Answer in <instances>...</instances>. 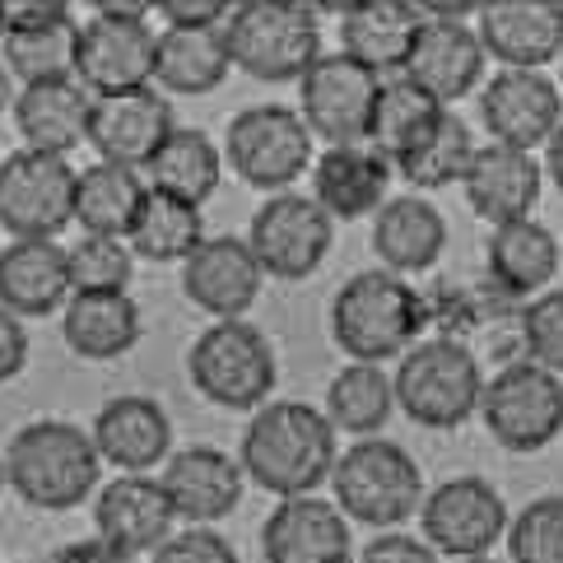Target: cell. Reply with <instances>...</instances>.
I'll use <instances>...</instances> for the list:
<instances>
[{
    "instance_id": "obj_12",
    "label": "cell",
    "mask_w": 563,
    "mask_h": 563,
    "mask_svg": "<svg viewBox=\"0 0 563 563\" xmlns=\"http://www.w3.org/2000/svg\"><path fill=\"white\" fill-rule=\"evenodd\" d=\"M424 312H429V331L433 340H452V345L471 350H494L503 364H512V350H521V312L527 303L512 294H503L494 279H438L424 294Z\"/></svg>"
},
{
    "instance_id": "obj_9",
    "label": "cell",
    "mask_w": 563,
    "mask_h": 563,
    "mask_svg": "<svg viewBox=\"0 0 563 563\" xmlns=\"http://www.w3.org/2000/svg\"><path fill=\"white\" fill-rule=\"evenodd\" d=\"M224 164L243 177L247 187L266 191V196L294 191L298 177L312 173V164H317L312 131L303 117H298V108H285V103L243 108L229 122Z\"/></svg>"
},
{
    "instance_id": "obj_28",
    "label": "cell",
    "mask_w": 563,
    "mask_h": 563,
    "mask_svg": "<svg viewBox=\"0 0 563 563\" xmlns=\"http://www.w3.org/2000/svg\"><path fill=\"white\" fill-rule=\"evenodd\" d=\"M475 33L503 70H545L563 56V5H479Z\"/></svg>"
},
{
    "instance_id": "obj_46",
    "label": "cell",
    "mask_w": 563,
    "mask_h": 563,
    "mask_svg": "<svg viewBox=\"0 0 563 563\" xmlns=\"http://www.w3.org/2000/svg\"><path fill=\"white\" fill-rule=\"evenodd\" d=\"M154 10L164 19V29H224L233 14L224 0H164Z\"/></svg>"
},
{
    "instance_id": "obj_3",
    "label": "cell",
    "mask_w": 563,
    "mask_h": 563,
    "mask_svg": "<svg viewBox=\"0 0 563 563\" xmlns=\"http://www.w3.org/2000/svg\"><path fill=\"white\" fill-rule=\"evenodd\" d=\"M103 456L93 448V433L70 419H33L5 448V479L10 489L43 512H70L89 494H98Z\"/></svg>"
},
{
    "instance_id": "obj_43",
    "label": "cell",
    "mask_w": 563,
    "mask_h": 563,
    "mask_svg": "<svg viewBox=\"0 0 563 563\" xmlns=\"http://www.w3.org/2000/svg\"><path fill=\"white\" fill-rule=\"evenodd\" d=\"M521 358L563 377V289H550L521 312Z\"/></svg>"
},
{
    "instance_id": "obj_14",
    "label": "cell",
    "mask_w": 563,
    "mask_h": 563,
    "mask_svg": "<svg viewBox=\"0 0 563 563\" xmlns=\"http://www.w3.org/2000/svg\"><path fill=\"white\" fill-rule=\"evenodd\" d=\"M382 79L350 62L345 52H321V62L298 79V117L308 122L312 140H327V150L368 145L373 108Z\"/></svg>"
},
{
    "instance_id": "obj_31",
    "label": "cell",
    "mask_w": 563,
    "mask_h": 563,
    "mask_svg": "<svg viewBox=\"0 0 563 563\" xmlns=\"http://www.w3.org/2000/svg\"><path fill=\"white\" fill-rule=\"evenodd\" d=\"M140 303L131 294H75L62 312V335L70 354L89 364H112L140 345Z\"/></svg>"
},
{
    "instance_id": "obj_44",
    "label": "cell",
    "mask_w": 563,
    "mask_h": 563,
    "mask_svg": "<svg viewBox=\"0 0 563 563\" xmlns=\"http://www.w3.org/2000/svg\"><path fill=\"white\" fill-rule=\"evenodd\" d=\"M150 563H238V550L210 527H187V531H173L150 554Z\"/></svg>"
},
{
    "instance_id": "obj_4",
    "label": "cell",
    "mask_w": 563,
    "mask_h": 563,
    "mask_svg": "<svg viewBox=\"0 0 563 563\" xmlns=\"http://www.w3.org/2000/svg\"><path fill=\"white\" fill-rule=\"evenodd\" d=\"M331 494L335 508L358 527L396 531L400 521H410L424 508V471L415 466V456L391 438H358L354 448L340 452L331 471Z\"/></svg>"
},
{
    "instance_id": "obj_24",
    "label": "cell",
    "mask_w": 563,
    "mask_h": 563,
    "mask_svg": "<svg viewBox=\"0 0 563 563\" xmlns=\"http://www.w3.org/2000/svg\"><path fill=\"white\" fill-rule=\"evenodd\" d=\"M540 187H545V168H540V158L521 154V150H508V145H494V140L485 150H475L471 173H466V183H461L471 210L494 229L517 224V219H536Z\"/></svg>"
},
{
    "instance_id": "obj_7",
    "label": "cell",
    "mask_w": 563,
    "mask_h": 563,
    "mask_svg": "<svg viewBox=\"0 0 563 563\" xmlns=\"http://www.w3.org/2000/svg\"><path fill=\"white\" fill-rule=\"evenodd\" d=\"M485 364L452 345V340H419V345L400 358L391 377L396 406L406 410L415 424L424 429H461L471 415H479V396H485Z\"/></svg>"
},
{
    "instance_id": "obj_34",
    "label": "cell",
    "mask_w": 563,
    "mask_h": 563,
    "mask_svg": "<svg viewBox=\"0 0 563 563\" xmlns=\"http://www.w3.org/2000/svg\"><path fill=\"white\" fill-rule=\"evenodd\" d=\"M448 108L438 103L433 93H424L415 79L396 75V79H382V93H377V108H373V131H368V145L387 158V164H406V158L424 145V140L442 126Z\"/></svg>"
},
{
    "instance_id": "obj_52",
    "label": "cell",
    "mask_w": 563,
    "mask_h": 563,
    "mask_svg": "<svg viewBox=\"0 0 563 563\" xmlns=\"http://www.w3.org/2000/svg\"><path fill=\"white\" fill-rule=\"evenodd\" d=\"M5 485H10V479H5V456H0V494H5Z\"/></svg>"
},
{
    "instance_id": "obj_40",
    "label": "cell",
    "mask_w": 563,
    "mask_h": 563,
    "mask_svg": "<svg viewBox=\"0 0 563 563\" xmlns=\"http://www.w3.org/2000/svg\"><path fill=\"white\" fill-rule=\"evenodd\" d=\"M475 140H471V126L461 117H442V126L419 145L406 164H396V173L406 177L415 191H442V187H456L466 183L471 173V158H475Z\"/></svg>"
},
{
    "instance_id": "obj_48",
    "label": "cell",
    "mask_w": 563,
    "mask_h": 563,
    "mask_svg": "<svg viewBox=\"0 0 563 563\" xmlns=\"http://www.w3.org/2000/svg\"><path fill=\"white\" fill-rule=\"evenodd\" d=\"M29 368V331L14 312L0 308V387Z\"/></svg>"
},
{
    "instance_id": "obj_15",
    "label": "cell",
    "mask_w": 563,
    "mask_h": 563,
    "mask_svg": "<svg viewBox=\"0 0 563 563\" xmlns=\"http://www.w3.org/2000/svg\"><path fill=\"white\" fill-rule=\"evenodd\" d=\"M508 503L485 475H456L442 479L438 489L424 494L419 508V531L438 550V559H485L503 536H508Z\"/></svg>"
},
{
    "instance_id": "obj_53",
    "label": "cell",
    "mask_w": 563,
    "mask_h": 563,
    "mask_svg": "<svg viewBox=\"0 0 563 563\" xmlns=\"http://www.w3.org/2000/svg\"><path fill=\"white\" fill-rule=\"evenodd\" d=\"M461 563H498V559H489V554H485V559H461Z\"/></svg>"
},
{
    "instance_id": "obj_6",
    "label": "cell",
    "mask_w": 563,
    "mask_h": 563,
    "mask_svg": "<svg viewBox=\"0 0 563 563\" xmlns=\"http://www.w3.org/2000/svg\"><path fill=\"white\" fill-rule=\"evenodd\" d=\"M154 5H117L103 0L79 24V52H75V79L93 98L135 93L154 85L158 62V33L150 24Z\"/></svg>"
},
{
    "instance_id": "obj_50",
    "label": "cell",
    "mask_w": 563,
    "mask_h": 563,
    "mask_svg": "<svg viewBox=\"0 0 563 563\" xmlns=\"http://www.w3.org/2000/svg\"><path fill=\"white\" fill-rule=\"evenodd\" d=\"M545 173H550V183L563 191V122H559V131L550 135V145H545Z\"/></svg>"
},
{
    "instance_id": "obj_33",
    "label": "cell",
    "mask_w": 563,
    "mask_h": 563,
    "mask_svg": "<svg viewBox=\"0 0 563 563\" xmlns=\"http://www.w3.org/2000/svg\"><path fill=\"white\" fill-rule=\"evenodd\" d=\"M233 56L224 29H164L158 33V62H154V89L168 93H214L229 79Z\"/></svg>"
},
{
    "instance_id": "obj_1",
    "label": "cell",
    "mask_w": 563,
    "mask_h": 563,
    "mask_svg": "<svg viewBox=\"0 0 563 563\" xmlns=\"http://www.w3.org/2000/svg\"><path fill=\"white\" fill-rule=\"evenodd\" d=\"M243 475L275 498H308L321 485H331V471L340 461L335 424L327 410L308 400H266L243 433Z\"/></svg>"
},
{
    "instance_id": "obj_56",
    "label": "cell",
    "mask_w": 563,
    "mask_h": 563,
    "mask_svg": "<svg viewBox=\"0 0 563 563\" xmlns=\"http://www.w3.org/2000/svg\"><path fill=\"white\" fill-rule=\"evenodd\" d=\"M0 252H5V247H0Z\"/></svg>"
},
{
    "instance_id": "obj_18",
    "label": "cell",
    "mask_w": 563,
    "mask_h": 563,
    "mask_svg": "<svg viewBox=\"0 0 563 563\" xmlns=\"http://www.w3.org/2000/svg\"><path fill=\"white\" fill-rule=\"evenodd\" d=\"M177 131L173 122V103L164 89H135V93H112V98H93L89 112V145L103 164H122V168H150V158L158 145Z\"/></svg>"
},
{
    "instance_id": "obj_32",
    "label": "cell",
    "mask_w": 563,
    "mask_h": 563,
    "mask_svg": "<svg viewBox=\"0 0 563 563\" xmlns=\"http://www.w3.org/2000/svg\"><path fill=\"white\" fill-rule=\"evenodd\" d=\"M485 256H489L485 275L503 294H512V298L527 303L531 294L540 298V289L554 279L559 261H563V247H559V238L540 224V219H517V224H503V229L489 233Z\"/></svg>"
},
{
    "instance_id": "obj_21",
    "label": "cell",
    "mask_w": 563,
    "mask_h": 563,
    "mask_svg": "<svg viewBox=\"0 0 563 563\" xmlns=\"http://www.w3.org/2000/svg\"><path fill=\"white\" fill-rule=\"evenodd\" d=\"M261 279H266V271L252 256L247 238H206L183 261V294L214 321H243L261 294Z\"/></svg>"
},
{
    "instance_id": "obj_36",
    "label": "cell",
    "mask_w": 563,
    "mask_h": 563,
    "mask_svg": "<svg viewBox=\"0 0 563 563\" xmlns=\"http://www.w3.org/2000/svg\"><path fill=\"white\" fill-rule=\"evenodd\" d=\"M150 187L168 191L187 206H206V200L224 183V150L210 140V131L200 126H177L158 154L150 158Z\"/></svg>"
},
{
    "instance_id": "obj_11",
    "label": "cell",
    "mask_w": 563,
    "mask_h": 563,
    "mask_svg": "<svg viewBox=\"0 0 563 563\" xmlns=\"http://www.w3.org/2000/svg\"><path fill=\"white\" fill-rule=\"evenodd\" d=\"M75 183L70 158L14 150L0 164V229L14 233V243H56V233L75 224Z\"/></svg>"
},
{
    "instance_id": "obj_27",
    "label": "cell",
    "mask_w": 563,
    "mask_h": 563,
    "mask_svg": "<svg viewBox=\"0 0 563 563\" xmlns=\"http://www.w3.org/2000/svg\"><path fill=\"white\" fill-rule=\"evenodd\" d=\"M387 187H391V164L373 145L321 150L317 164H312V200L335 219V224L377 214L391 200Z\"/></svg>"
},
{
    "instance_id": "obj_23",
    "label": "cell",
    "mask_w": 563,
    "mask_h": 563,
    "mask_svg": "<svg viewBox=\"0 0 563 563\" xmlns=\"http://www.w3.org/2000/svg\"><path fill=\"white\" fill-rule=\"evenodd\" d=\"M93 448L117 475H150L173 456V419L154 396H112L93 415Z\"/></svg>"
},
{
    "instance_id": "obj_26",
    "label": "cell",
    "mask_w": 563,
    "mask_h": 563,
    "mask_svg": "<svg viewBox=\"0 0 563 563\" xmlns=\"http://www.w3.org/2000/svg\"><path fill=\"white\" fill-rule=\"evenodd\" d=\"M373 256L391 275H419L433 271L448 252V219L429 196H391L373 214Z\"/></svg>"
},
{
    "instance_id": "obj_10",
    "label": "cell",
    "mask_w": 563,
    "mask_h": 563,
    "mask_svg": "<svg viewBox=\"0 0 563 563\" xmlns=\"http://www.w3.org/2000/svg\"><path fill=\"white\" fill-rule=\"evenodd\" d=\"M479 419L503 452H545L563 433V377L531 364V358L498 364V373L485 382V396H479Z\"/></svg>"
},
{
    "instance_id": "obj_13",
    "label": "cell",
    "mask_w": 563,
    "mask_h": 563,
    "mask_svg": "<svg viewBox=\"0 0 563 563\" xmlns=\"http://www.w3.org/2000/svg\"><path fill=\"white\" fill-rule=\"evenodd\" d=\"M335 243V219L303 191L266 196L247 224V247L271 279H308Z\"/></svg>"
},
{
    "instance_id": "obj_45",
    "label": "cell",
    "mask_w": 563,
    "mask_h": 563,
    "mask_svg": "<svg viewBox=\"0 0 563 563\" xmlns=\"http://www.w3.org/2000/svg\"><path fill=\"white\" fill-rule=\"evenodd\" d=\"M358 563H438V550L424 536L410 531H382L373 536L364 550H358Z\"/></svg>"
},
{
    "instance_id": "obj_35",
    "label": "cell",
    "mask_w": 563,
    "mask_h": 563,
    "mask_svg": "<svg viewBox=\"0 0 563 563\" xmlns=\"http://www.w3.org/2000/svg\"><path fill=\"white\" fill-rule=\"evenodd\" d=\"M150 196V183L140 177V168L122 164H89L79 168L75 183V224L93 238H126L140 206Z\"/></svg>"
},
{
    "instance_id": "obj_5",
    "label": "cell",
    "mask_w": 563,
    "mask_h": 563,
    "mask_svg": "<svg viewBox=\"0 0 563 563\" xmlns=\"http://www.w3.org/2000/svg\"><path fill=\"white\" fill-rule=\"evenodd\" d=\"M224 37H229L233 66L252 79H266V85L303 79L321 62L317 10L294 5V0H247V5H233Z\"/></svg>"
},
{
    "instance_id": "obj_17",
    "label": "cell",
    "mask_w": 563,
    "mask_h": 563,
    "mask_svg": "<svg viewBox=\"0 0 563 563\" xmlns=\"http://www.w3.org/2000/svg\"><path fill=\"white\" fill-rule=\"evenodd\" d=\"M479 122L494 135V145L531 154L550 145L563 122V93L545 70H498L479 89Z\"/></svg>"
},
{
    "instance_id": "obj_39",
    "label": "cell",
    "mask_w": 563,
    "mask_h": 563,
    "mask_svg": "<svg viewBox=\"0 0 563 563\" xmlns=\"http://www.w3.org/2000/svg\"><path fill=\"white\" fill-rule=\"evenodd\" d=\"M10 75L24 85H52V79H75V52H79V19H62L47 29H29V33H5L0 37Z\"/></svg>"
},
{
    "instance_id": "obj_16",
    "label": "cell",
    "mask_w": 563,
    "mask_h": 563,
    "mask_svg": "<svg viewBox=\"0 0 563 563\" xmlns=\"http://www.w3.org/2000/svg\"><path fill=\"white\" fill-rule=\"evenodd\" d=\"M424 24L415 33L406 79H415L424 93H433L442 108L466 98L485 79V43L466 14H442L438 5H419Z\"/></svg>"
},
{
    "instance_id": "obj_8",
    "label": "cell",
    "mask_w": 563,
    "mask_h": 563,
    "mask_svg": "<svg viewBox=\"0 0 563 563\" xmlns=\"http://www.w3.org/2000/svg\"><path fill=\"white\" fill-rule=\"evenodd\" d=\"M191 387L219 410H261L275 387V350L252 321H214L187 354Z\"/></svg>"
},
{
    "instance_id": "obj_37",
    "label": "cell",
    "mask_w": 563,
    "mask_h": 563,
    "mask_svg": "<svg viewBox=\"0 0 563 563\" xmlns=\"http://www.w3.org/2000/svg\"><path fill=\"white\" fill-rule=\"evenodd\" d=\"M126 243L140 261H158V266H183V261L206 243V214L200 206H187L168 191H154L145 196L135 224L126 233Z\"/></svg>"
},
{
    "instance_id": "obj_25",
    "label": "cell",
    "mask_w": 563,
    "mask_h": 563,
    "mask_svg": "<svg viewBox=\"0 0 563 563\" xmlns=\"http://www.w3.org/2000/svg\"><path fill=\"white\" fill-rule=\"evenodd\" d=\"M419 24H424V10L400 5V0L340 5V52L364 70H373L377 79H396L406 75Z\"/></svg>"
},
{
    "instance_id": "obj_51",
    "label": "cell",
    "mask_w": 563,
    "mask_h": 563,
    "mask_svg": "<svg viewBox=\"0 0 563 563\" xmlns=\"http://www.w3.org/2000/svg\"><path fill=\"white\" fill-rule=\"evenodd\" d=\"M19 79L10 75V66L5 62H0V112H14V98H19Z\"/></svg>"
},
{
    "instance_id": "obj_47",
    "label": "cell",
    "mask_w": 563,
    "mask_h": 563,
    "mask_svg": "<svg viewBox=\"0 0 563 563\" xmlns=\"http://www.w3.org/2000/svg\"><path fill=\"white\" fill-rule=\"evenodd\" d=\"M62 19H70V5H62V0H0V29L5 33L47 29Z\"/></svg>"
},
{
    "instance_id": "obj_20",
    "label": "cell",
    "mask_w": 563,
    "mask_h": 563,
    "mask_svg": "<svg viewBox=\"0 0 563 563\" xmlns=\"http://www.w3.org/2000/svg\"><path fill=\"white\" fill-rule=\"evenodd\" d=\"M243 461L229 456L224 448H210V442L173 452L158 471V485H164L177 521H187V527L224 521L243 503Z\"/></svg>"
},
{
    "instance_id": "obj_41",
    "label": "cell",
    "mask_w": 563,
    "mask_h": 563,
    "mask_svg": "<svg viewBox=\"0 0 563 563\" xmlns=\"http://www.w3.org/2000/svg\"><path fill=\"white\" fill-rule=\"evenodd\" d=\"M75 294H126L135 275V252L126 238H93L85 233L66 247Z\"/></svg>"
},
{
    "instance_id": "obj_22",
    "label": "cell",
    "mask_w": 563,
    "mask_h": 563,
    "mask_svg": "<svg viewBox=\"0 0 563 563\" xmlns=\"http://www.w3.org/2000/svg\"><path fill=\"white\" fill-rule=\"evenodd\" d=\"M177 527V512L154 475H117L93 494V531L131 559L154 554Z\"/></svg>"
},
{
    "instance_id": "obj_49",
    "label": "cell",
    "mask_w": 563,
    "mask_h": 563,
    "mask_svg": "<svg viewBox=\"0 0 563 563\" xmlns=\"http://www.w3.org/2000/svg\"><path fill=\"white\" fill-rule=\"evenodd\" d=\"M52 563H135V559L122 554V550H112L108 540L89 536V540H70V545H62Z\"/></svg>"
},
{
    "instance_id": "obj_38",
    "label": "cell",
    "mask_w": 563,
    "mask_h": 563,
    "mask_svg": "<svg viewBox=\"0 0 563 563\" xmlns=\"http://www.w3.org/2000/svg\"><path fill=\"white\" fill-rule=\"evenodd\" d=\"M396 410V387L377 364H350L331 377L327 387V419L335 433L382 438V424Z\"/></svg>"
},
{
    "instance_id": "obj_29",
    "label": "cell",
    "mask_w": 563,
    "mask_h": 563,
    "mask_svg": "<svg viewBox=\"0 0 563 563\" xmlns=\"http://www.w3.org/2000/svg\"><path fill=\"white\" fill-rule=\"evenodd\" d=\"M89 112L93 93L79 79H52V85H24L14 98V126L24 150L62 154L89 145Z\"/></svg>"
},
{
    "instance_id": "obj_19",
    "label": "cell",
    "mask_w": 563,
    "mask_h": 563,
    "mask_svg": "<svg viewBox=\"0 0 563 563\" xmlns=\"http://www.w3.org/2000/svg\"><path fill=\"white\" fill-rule=\"evenodd\" d=\"M261 554L266 563H350L354 531L335 498H279L266 527H261Z\"/></svg>"
},
{
    "instance_id": "obj_54",
    "label": "cell",
    "mask_w": 563,
    "mask_h": 563,
    "mask_svg": "<svg viewBox=\"0 0 563 563\" xmlns=\"http://www.w3.org/2000/svg\"><path fill=\"white\" fill-rule=\"evenodd\" d=\"M0 37H5V29H0Z\"/></svg>"
},
{
    "instance_id": "obj_2",
    "label": "cell",
    "mask_w": 563,
    "mask_h": 563,
    "mask_svg": "<svg viewBox=\"0 0 563 563\" xmlns=\"http://www.w3.org/2000/svg\"><path fill=\"white\" fill-rule=\"evenodd\" d=\"M424 331H429L424 294L406 275L358 271L331 298V340L354 364L382 368L387 358H406Z\"/></svg>"
},
{
    "instance_id": "obj_42",
    "label": "cell",
    "mask_w": 563,
    "mask_h": 563,
    "mask_svg": "<svg viewBox=\"0 0 563 563\" xmlns=\"http://www.w3.org/2000/svg\"><path fill=\"white\" fill-rule=\"evenodd\" d=\"M512 563H563V494H540L508 521Z\"/></svg>"
},
{
    "instance_id": "obj_55",
    "label": "cell",
    "mask_w": 563,
    "mask_h": 563,
    "mask_svg": "<svg viewBox=\"0 0 563 563\" xmlns=\"http://www.w3.org/2000/svg\"><path fill=\"white\" fill-rule=\"evenodd\" d=\"M559 62H563V56H559Z\"/></svg>"
},
{
    "instance_id": "obj_30",
    "label": "cell",
    "mask_w": 563,
    "mask_h": 563,
    "mask_svg": "<svg viewBox=\"0 0 563 563\" xmlns=\"http://www.w3.org/2000/svg\"><path fill=\"white\" fill-rule=\"evenodd\" d=\"M70 298V256L62 243H10L0 252V308L19 321L66 312Z\"/></svg>"
}]
</instances>
